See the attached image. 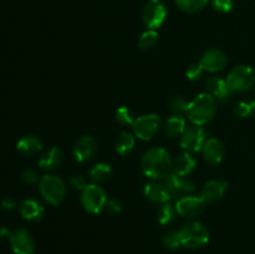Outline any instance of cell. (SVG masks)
Wrapping results in <instances>:
<instances>
[{
	"instance_id": "33",
	"label": "cell",
	"mask_w": 255,
	"mask_h": 254,
	"mask_svg": "<svg viewBox=\"0 0 255 254\" xmlns=\"http://www.w3.org/2000/svg\"><path fill=\"white\" fill-rule=\"evenodd\" d=\"M204 72L206 71H204L203 67L201 66L199 62H193V64L188 65V67H187L186 76L191 81H198V80H201L203 77Z\"/></svg>"
},
{
	"instance_id": "28",
	"label": "cell",
	"mask_w": 255,
	"mask_h": 254,
	"mask_svg": "<svg viewBox=\"0 0 255 254\" xmlns=\"http://www.w3.org/2000/svg\"><path fill=\"white\" fill-rule=\"evenodd\" d=\"M174 1L182 11L187 14H196L207 6L209 0H174Z\"/></svg>"
},
{
	"instance_id": "34",
	"label": "cell",
	"mask_w": 255,
	"mask_h": 254,
	"mask_svg": "<svg viewBox=\"0 0 255 254\" xmlns=\"http://www.w3.org/2000/svg\"><path fill=\"white\" fill-rule=\"evenodd\" d=\"M212 5L219 12H231L234 9V0H212Z\"/></svg>"
},
{
	"instance_id": "31",
	"label": "cell",
	"mask_w": 255,
	"mask_h": 254,
	"mask_svg": "<svg viewBox=\"0 0 255 254\" xmlns=\"http://www.w3.org/2000/svg\"><path fill=\"white\" fill-rule=\"evenodd\" d=\"M116 120L119 124L124 125V126H132L136 117H134L133 111L129 107L121 106L116 111Z\"/></svg>"
},
{
	"instance_id": "12",
	"label": "cell",
	"mask_w": 255,
	"mask_h": 254,
	"mask_svg": "<svg viewBox=\"0 0 255 254\" xmlns=\"http://www.w3.org/2000/svg\"><path fill=\"white\" fill-rule=\"evenodd\" d=\"M10 244L15 254H32L35 251V241L27 229L20 228L9 233Z\"/></svg>"
},
{
	"instance_id": "25",
	"label": "cell",
	"mask_w": 255,
	"mask_h": 254,
	"mask_svg": "<svg viewBox=\"0 0 255 254\" xmlns=\"http://www.w3.org/2000/svg\"><path fill=\"white\" fill-rule=\"evenodd\" d=\"M112 174V168L109 163H105V162H99V163L95 164L92 167V169L90 171V178L94 183L100 184L104 183V182L109 181V178Z\"/></svg>"
},
{
	"instance_id": "10",
	"label": "cell",
	"mask_w": 255,
	"mask_h": 254,
	"mask_svg": "<svg viewBox=\"0 0 255 254\" xmlns=\"http://www.w3.org/2000/svg\"><path fill=\"white\" fill-rule=\"evenodd\" d=\"M179 144L186 152H198L203 147L204 142L207 141V133L202 126L192 125L187 127L186 131L179 137Z\"/></svg>"
},
{
	"instance_id": "16",
	"label": "cell",
	"mask_w": 255,
	"mask_h": 254,
	"mask_svg": "<svg viewBox=\"0 0 255 254\" xmlns=\"http://www.w3.org/2000/svg\"><path fill=\"white\" fill-rule=\"evenodd\" d=\"M164 181H166L167 186L171 189L173 197H183L187 194H192L196 191V186H194L193 182L188 178V177H181L177 176L176 173H169L168 176L164 177Z\"/></svg>"
},
{
	"instance_id": "11",
	"label": "cell",
	"mask_w": 255,
	"mask_h": 254,
	"mask_svg": "<svg viewBox=\"0 0 255 254\" xmlns=\"http://www.w3.org/2000/svg\"><path fill=\"white\" fill-rule=\"evenodd\" d=\"M143 193L144 197H146L148 201L157 204L168 203V202H171L172 199L174 198L171 189L167 186L166 181H164L163 178L151 179V182H148V183L144 186Z\"/></svg>"
},
{
	"instance_id": "6",
	"label": "cell",
	"mask_w": 255,
	"mask_h": 254,
	"mask_svg": "<svg viewBox=\"0 0 255 254\" xmlns=\"http://www.w3.org/2000/svg\"><path fill=\"white\" fill-rule=\"evenodd\" d=\"M109 201L107 193L100 184H87L86 188L81 192V204L86 212L91 214H99L106 208Z\"/></svg>"
},
{
	"instance_id": "26",
	"label": "cell",
	"mask_w": 255,
	"mask_h": 254,
	"mask_svg": "<svg viewBox=\"0 0 255 254\" xmlns=\"http://www.w3.org/2000/svg\"><path fill=\"white\" fill-rule=\"evenodd\" d=\"M159 41V35L156 30H146L138 39V49L142 51H149L154 49Z\"/></svg>"
},
{
	"instance_id": "1",
	"label": "cell",
	"mask_w": 255,
	"mask_h": 254,
	"mask_svg": "<svg viewBox=\"0 0 255 254\" xmlns=\"http://www.w3.org/2000/svg\"><path fill=\"white\" fill-rule=\"evenodd\" d=\"M173 159L163 147H152L147 149L141 159L142 172L149 179H162L172 173Z\"/></svg>"
},
{
	"instance_id": "20",
	"label": "cell",
	"mask_w": 255,
	"mask_h": 254,
	"mask_svg": "<svg viewBox=\"0 0 255 254\" xmlns=\"http://www.w3.org/2000/svg\"><path fill=\"white\" fill-rule=\"evenodd\" d=\"M62 159H64L62 151L59 147L54 146L40 156L39 166L44 171H55L62 163Z\"/></svg>"
},
{
	"instance_id": "37",
	"label": "cell",
	"mask_w": 255,
	"mask_h": 254,
	"mask_svg": "<svg viewBox=\"0 0 255 254\" xmlns=\"http://www.w3.org/2000/svg\"><path fill=\"white\" fill-rule=\"evenodd\" d=\"M106 209L109 212H111V213L117 214L122 211V203L119 199H109L106 203Z\"/></svg>"
},
{
	"instance_id": "3",
	"label": "cell",
	"mask_w": 255,
	"mask_h": 254,
	"mask_svg": "<svg viewBox=\"0 0 255 254\" xmlns=\"http://www.w3.org/2000/svg\"><path fill=\"white\" fill-rule=\"evenodd\" d=\"M182 246L189 249L202 248L209 242V232L203 223L191 221L178 229Z\"/></svg>"
},
{
	"instance_id": "5",
	"label": "cell",
	"mask_w": 255,
	"mask_h": 254,
	"mask_svg": "<svg viewBox=\"0 0 255 254\" xmlns=\"http://www.w3.org/2000/svg\"><path fill=\"white\" fill-rule=\"evenodd\" d=\"M226 80L233 94H244L255 85V71L249 65H238L229 72Z\"/></svg>"
},
{
	"instance_id": "27",
	"label": "cell",
	"mask_w": 255,
	"mask_h": 254,
	"mask_svg": "<svg viewBox=\"0 0 255 254\" xmlns=\"http://www.w3.org/2000/svg\"><path fill=\"white\" fill-rule=\"evenodd\" d=\"M178 216V212H177L176 206L168 203L161 204V207L157 211V219L161 224L167 226V224H171L172 222H174V219Z\"/></svg>"
},
{
	"instance_id": "38",
	"label": "cell",
	"mask_w": 255,
	"mask_h": 254,
	"mask_svg": "<svg viewBox=\"0 0 255 254\" xmlns=\"http://www.w3.org/2000/svg\"><path fill=\"white\" fill-rule=\"evenodd\" d=\"M15 204H16V202H15L12 198H5L4 201L1 202L2 208L5 209H12L15 207Z\"/></svg>"
},
{
	"instance_id": "14",
	"label": "cell",
	"mask_w": 255,
	"mask_h": 254,
	"mask_svg": "<svg viewBox=\"0 0 255 254\" xmlns=\"http://www.w3.org/2000/svg\"><path fill=\"white\" fill-rule=\"evenodd\" d=\"M97 152V142L94 137L84 136L75 143L72 154L79 163H87L91 161Z\"/></svg>"
},
{
	"instance_id": "7",
	"label": "cell",
	"mask_w": 255,
	"mask_h": 254,
	"mask_svg": "<svg viewBox=\"0 0 255 254\" xmlns=\"http://www.w3.org/2000/svg\"><path fill=\"white\" fill-rule=\"evenodd\" d=\"M161 117L156 114L142 115L134 120L132 128H133L134 136L138 137L142 141H149L158 133L161 128Z\"/></svg>"
},
{
	"instance_id": "24",
	"label": "cell",
	"mask_w": 255,
	"mask_h": 254,
	"mask_svg": "<svg viewBox=\"0 0 255 254\" xmlns=\"http://www.w3.org/2000/svg\"><path fill=\"white\" fill-rule=\"evenodd\" d=\"M186 119L183 116H172L167 120L164 131L169 138H177L183 134L186 131Z\"/></svg>"
},
{
	"instance_id": "9",
	"label": "cell",
	"mask_w": 255,
	"mask_h": 254,
	"mask_svg": "<svg viewBox=\"0 0 255 254\" xmlns=\"http://www.w3.org/2000/svg\"><path fill=\"white\" fill-rule=\"evenodd\" d=\"M174 206L178 212V216L183 218H196L203 213L207 203L201 196L187 194V196L181 197Z\"/></svg>"
},
{
	"instance_id": "35",
	"label": "cell",
	"mask_w": 255,
	"mask_h": 254,
	"mask_svg": "<svg viewBox=\"0 0 255 254\" xmlns=\"http://www.w3.org/2000/svg\"><path fill=\"white\" fill-rule=\"evenodd\" d=\"M21 179L26 184H35L37 182H40L36 171L31 168H26L21 172Z\"/></svg>"
},
{
	"instance_id": "29",
	"label": "cell",
	"mask_w": 255,
	"mask_h": 254,
	"mask_svg": "<svg viewBox=\"0 0 255 254\" xmlns=\"http://www.w3.org/2000/svg\"><path fill=\"white\" fill-rule=\"evenodd\" d=\"M168 106L173 116H184L188 114L189 102L183 96H174L169 100Z\"/></svg>"
},
{
	"instance_id": "21",
	"label": "cell",
	"mask_w": 255,
	"mask_h": 254,
	"mask_svg": "<svg viewBox=\"0 0 255 254\" xmlns=\"http://www.w3.org/2000/svg\"><path fill=\"white\" fill-rule=\"evenodd\" d=\"M16 148L20 154L25 157L36 156L42 149V142L39 137L27 134V136L21 137L16 144Z\"/></svg>"
},
{
	"instance_id": "22",
	"label": "cell",
	"mask_w": 255,
	"mask_h": 254,
	"mask_svg": "<svg viewBox=\"0 0 255 254\" xmlns=\"http://www.w3.org/2000/svg\"><path fill=\"white\" fill-rule=\"evenodd\" d=\"M20 214L26 221L37 222L44 217L45 208L40 202L35 199H26L20 206Z\"/></svg>"
},
{
	"instance_id": "36",
	"label": "cell",
	"mask_w": 255,
	"mask_h": 254,
	"mask_svg": "<svg viewBox=\"0 0 255 254\" xmlns=\"http://www.w3.org/2000/svg\"><path fill=\"white\" fill-rule=\"evenodd\" d=\"M70 184H71V187L75 189V191H81V192L84 191L87 186L86 179H85L82 176L71 177V179H70Z\"/></svg>"
},
{
	"instance_id": "17",
	"label": "cell",
	"mask_w": 255,
	"mask_h": 254,
	"mask_svg": "<svg viewBox=\"0 0 255 254\" xmlns=\"http://www.w3.org/2000/svg\"><path fill=\"white\" fill-rule=\"evenodd\" d=\"M204 90H206L207 94L213 96L219 102H227L233 95L228 84H227V80H223L222 77L218 76L209 77L204 82Z\"/></svg>"
},
{
	"instance_id": "2",
	"label": "cell",
	"mask_w": 255,
	"mask_h": 254,
	"mask_svg": "<svg viewBox=\"0 0 255 254\" xmlns=\"http://www.w3.org/2000/svg\"><path fill=\"white\" fill-rule=\"evenodd\" d=\"M217 100L207 92L199 94L194 97L193 101L189 102L188 116L189 121L197 126H203L214 119L218 109Z\"/></svg>"
},
{
	"instance_id": "32",
	"label": "cell",
	"mask_w": 255,
	"mask_h": 254,
	"mask_svg": "<svg viewBox=\"0 0 255 254\" xmlns=\"http://www.w3.org/2000/svg\"><path fill=\"white\" fill-rule=\"evenodd\" d=\"M162 242L163 246L168 249H178L182 246L181 237H179L178 231H168L163 234L162 237Z\"/></svg>"
},
{
	"instance_id": "13",
	"label": "cell",
	"mask_w": 255,
	"mask_h": 254,
	"mask_svg": "<svg viewBox=\"0 0 255 254\" xmlns=\"http://www.w3.org/2000/svg\"><path fill=\"white\" fill-rule=\"evenodd\" d=\"M199 64L203 67L204 71L216 74V72L223 71L228 64L227 55L219 49H209L202 54Z\"/></svg>"
},
{
	"instance_id": "8",
	"label": "cell",
	"mask_w": 255,
	"mask_h": 254,
	"mask_svg": "<svg viewBox=\"0 0 255 254\" xmlns=\"http://www.w3.org/2000/svg\"><path fill=\"white\" fill-rule=\"evenodd\" d=\"M167 17L166 5L162 0H148L142 10V20L147 29L157 30L163 25Z\"/></svg>"
},
{
	"instance_id": "15",
	"label": "cell",
	"mask_w": 255,
	"mask_h": 254,
	"mask_svg": "<svg viewBox=\"0 0 255 254\" xmlns=\"http://www.w3.org/2000/svg\"><path fill=\"white\" fill-rule=\"evenodd\" d=\"M201 152L207 163L212 164V166H217V164L223 161L226 148H224V144L221 139L211 137V138H207V141L204 142Z\"/></svg>"
},
{
	"instance_id": "18",
	"label": "cell",
	"mask_w": 255,
	"mask_h": 254,
	"mask_svg": "<svg viewBox=\"0 0 255 254\" xmlns=\"http://www.w3.org/2000/svg\"><path fill=\"white\" fill-rule=\"evenodd\" d=\"M228 191V182L224 179H211L206 182L199 196L207 204L218 201Z\"/></svg>"
},
{
	"instance_id": "30",
	"label": "cell",
	"mask_w": 255,
	"mask_h": 254,
	"mask_svg": "<svg viewBox=\"0 0 255 254\" xmlns=\"http://www.w3.org/2000/svg\"><path fill=\"white\" fill-rule=\"evenodd\" d=\"M234 114L241 119H248L255 114V101H239L234 106Z\"/></svg>"
},
{
	"instance_id": "23",
	"label": "cell",
	"mask_w": 255,
	"mask_h": 254,
	"mask_svg": "<svg viewBox=\"0 0 255 254\" xmlns=\"http://www.w3.org/2000/svg\"><path fill=\"white\" fill-rule=\"evenodd\" d=\"M134 144H136V136L133 133H131V132L122 131L117 136L116 142H115V151L120 156H128L133 151Z\"/></svg>"
},
{
	"instance_id": "4",
	"label": "cell",
	"mask_w": 255,
	"mask_h": 254,
	"mask_svg": "<svg viewBox=\"0 0 255 254\" xmlns=\"http://www.w3.org/2000/svg\"><path fill=\"white\" fill-rule=\"evenodd\" d=\"M39 189L42 198L51 206H59L66 198V184L56 174H45L40 179Z\"/></svg>"
},
{
	"instance_id": "19",
	"label": "cell",
	"mask_w": 255,
	"mask_h": 254,
	"mask_svg": "<svg viewBox=\"0 0 255 254\" xmlns=\"http://www.w3.org/2000/svg\"><path fill=\"white\" fill-rule=\"evenodd\" d=\"M196 158L191 152H186L181 153L173 159V166H172V172L176 173L177 176L181 177H188L189 174L193 172L196 168Z\"/></svg>"
}]
</instances>
